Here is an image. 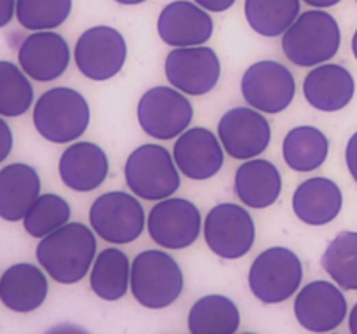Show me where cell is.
<instances>
[{
  "instance_id": "cell-1",
  "label": "cell",
  "mask_w": 357,
  "mask_h": 334,
  "mask_svg": "<svg viewBox=\"0 0 357 334\" xmlns=\"http://www.w3.org/2000/svg\"><path fill=\"white\" fill-rule=\"evenodd\" d=\"M96 256V237L82 223H66L37 246V260L59 284L82 280Z\"/></svg>"
},
{
  "instance_id": "cell-2",
  "label": "cell",
  "mask_w": 357,
  "mask_h": 334,
  "mask_svg": "<svg viewBox=\"0 0 357 334\" xmlns=\"http://www.w3.org/2000/svg\"><path fill=\"white\" fill-rule=\"evenodd\" d=\"M342 35L337 19L321 9L307 10L282 37L286 58L298 66H317L333 58L340 49Z\"/></svg>"
},
{
  "instance_id": "cell-3",
  "label": "cell",
  "mask_w": 357,
  "mask_h": 334,
  "mask_svg": "<svg viewBox=\"0 0 357 334\" xmlns=\"http://www.w3.org/2000/svg\"><path fill=\"white\" fill-rule=\"evenodd\" d=\"M183 291V273L164 250H143L131 264V292L145 308L160 310L173 305Z\"/></svg>"
},
{
  "instance_id": "cell-4",
  "label": "cell",
  "mask_w": 357,
  "mask_h": 334,
  "mask_svg": "<svg viewBox=\"0 0 357 334\" xmlns=\"http://www.w3.org/2000/svg\"><path fill=\"white\" fill-rule=\"evenodd\" d=\"M91 111L86 97L70 87H54L38 97L33 124L38 134L52 143L79 139L89 125Z\"/></svg>"
},
{
  "instance_id": "cell-5",
  "label": "cell",
  "mask_w": 357,
  "mask_h": 334,
  "mask_svg": "<svg viewBox=\"0 0 357 334\" xmlns=\"http://www.w3.org/2000/svg\"><path fill=\"white\" fill-rule=\"evenodd\" d=\"M129 190L145 200H162L180 188V173L173 157L160 145H142L124 167Z\"/></svg>"
},
{
  "instance_id": "cell-6",
  "label": "cell",
  "mask_w": 357,
  "mask_h": 334,
  "mask_svg": "<svg viewBox=\"0 0 357 334\" xmlns=\"http://www.w3.org/2000/svg\"><path fill=\"white\" fill-rule=\"evenodd\" d=\"M303 278L300 257L288 247H271L253 261L250 289L267 305L282 303L296 292Z\"/></svg>"
},
{
  "instance_id": "cell-7",
  "label": "cell",
  "mask_w": 357,
  "mask_h": 334,
  "mask_svg": "<svg viewBox=\"0 0 357 334\" xmlns=\"http://www.w3.org/2000/svg\"><path fill=\"white\" fill-rule=\"evenodd\" d=\"M89 221L98 237L112 244H129L145 228V212L138 198L126 191H108L91 205Z\"/></svg>"
},
{
  "instance_id": "cell-8",
  "label": "cell",
  "mask_w": 357,
  "mask_h": 334,
  "mask_svg": "<svg viewBox=\"0 0 357 334\" xmlns=\"http://www.w3.org/2000/svg\"><path fill=\"white\" fill-rule=\"evenodd\" d=\"M183 94L166 86L146 90L138 103V122L143 131L155 139H173L185 132L194 108Z\"/></svg>"
},
{
  "instance_id": "cell-9",
  "label": "cell",
  "mask_w": 357,
  "mask_h": 334,
  "mask_svg": "<svg viewBox=\"0 0 357 334\" xmlns=\"http://www.w3.org/2000/svg\"><path fill=\"white\" fill-rule=\"evenodd\" d=\"M255 221L241 205L225 202L209 211L204 223V237L209 249L225 260L246 256L255 244Z\"/></svg>"
},
{
  "instance_id": "cell-10",
  "label": "cell",
  "mask_w": 357,
  "mask_h": 334,
  "mask_svg": "<svg viewBox=\"0 0 357 334\" xmlns=\"http://www.w3.org/2000/svg\"><path fill=\"white\" fill-rule=\"evenodd\" d=\"M241 90L248 104L265 113H281L296 93L293 73L278 61H258L244 72Z\"/></svg>"
},
{
  "instance_id": "cell-11",
  "label": "cell",
  "mask_w": 357,
  "mask_h": 334,
  "mask_svg": "<svg viewBox=\"0 0 357 334\" xmlns=\"http://www.w3.org/2000/svg\"><path fill=\"white\" fill-rule=\"evenodd\" d=\"M75 63L84 77L108 80L117 75L128 58V45L119 30L93 26L84 31L75 44Z\"/></svg>"
},
{
  "instance_id": "cell-12",
  "label": "cell",
  "mask_w": 357,
  "mask_h": 334,
  "mask_svg": "<svg viewBox=\"0 0 357 334\" xmlns=\"http://www.w3.org/2000/svg\"><path fill=\"white\" fill-rule=\"evenodd\" d=\"M222 73L216 52L209 47H176L166 58V77L178 90L202 96L215 89Z\"/></svg>"
},
{
  "instance_id": "cell-13",
  "label": "cell",
  "mask_w": 357,
  "mask_h": 334,
  "mask_svg": "<svg viewBox=\"0 0 357 334\" xmlns=\"http://www.w3.org/2000/svg\"><path fill=\"white\" fill-rule=\"evenodd\" d=\"M146 225L155 244L166 249H185L197 240L201 212L187 198H166L153 205Z\"/></svg>"
},
{
  "instance_id": "cell-14",
  "label": "cell",
  "mask_w": 357,
  "mask_h": 334,
  "mask_svg": "<svg viewBox=\"0 0 357 334\" xmlns=\"http://www.w3.org/2000/svg\"><path fill=\"white\" fill-rule=\"evenodd\" d=\"M218 136L232 159L250 160L268 148L272 132L271 124L260 110H253V106H237L222 117Z\"/></svg>"
},
{
  "instance_id": "cell-15",
  "label": "cell",
  "mask_w": 357,
  "mask_h": 334,
  "mask_svg": "<svg viewBox=\"0 0 357 334\" xmlns=\"http://www.w3.org/2000/svg\"><path fill=\"white\" fill-rule=\"evenodd\" d=\"M295 315L300 326L307 331L330 333L345 320L347 299L331 282L314 280L296 296Z\"/></svg>"
},
{
  "instance_id": "cell-16",
  "label": "cell",
  "mask_w": 357,
  "mask_h": 334,
  "mask_svg": "<svg viewBox=\"0 0 357 334\" xmlns=\"http://www.w3.org/2000/svg\"><path fill=\"white\" fill-rule=\"evenodd\" d=\"M17 61L28 77L38 82H51L68 68L70 47L59 33L42 30L24 38L17 51Z\"/></svg>"
},
{
  "instance_id": "cell-17",
  "label": "cell",
  "mask_w": 357,
  "mask_h": 334,
  "mask_svg": "<svg viewBox=\"0 0 357 334\" xmlns=\"http://www.w3.org/2000/svg\"><path fill=\"white\" fill-rule=\"evenodd\" d=\"M211 16L199 3L176 0L166 6L157 21V31L167 45L194 47L208 42L213 35Z\"/></svg>"
},
{
  "instance_id": "cell-18",
  "label": "cell",
  "mask_w": 357,
  "mask_h": 334,
  "mask_svg": "<svg viewBox=\"0 0 357 334\" xmlns=\"http://www.w3.org/2000/svg\"><path fill=\"white\" fill-rule=\"evenodd\" d=\"M174 162L181 174L195 181L209 180L223 167V148L209 129L194 127L181 132L174 143Z\"/></svg>"
},
{
  "instance_id": "cell-19",
  "label": "cell",
  "mask_w": 357,
  "mask_h": 334,
  "mask_svg": "<svg viewBox=\"0 0 357 334\" xmlns=\"http://www.w3.org/2000/svg\"><path fill=\"white\" fill-rule=\"evenodd\" d=\"M356 93L352 73L342 65L328 63L310 70L303 80V94L310 106L319 111H338L347 106Z\"/></svg>"
},
{
  "instance_id": "cell-20",
  "label": "cell",
  "mask_w": 357,
  "mask_h": 334,
  "mask_svg": "<svg viewBox=\"0 0 357 334\" xmlns=\"http://www.w3.org/2000/svg\"><path fill=\"white\" fill-rule=\"evenodd\" d=\"M108 174V157L98 145L89 141L73 143L59 159L61 181L75 191H93Z\"/></svg>"
},
{
  "instance_id": "cell-21",
  "label": "cell",
  "mask_w": 357,
  "mask_h": 334,
  "mask_svg": "<svg viewBox=\"0 0 357 334\" xmlns=\"http://www.w3.org/2000/svg\"><path fill=\"white\" fill-rule=\"evenodd\" d=\"M291 204L300 221L310 226H323L340 214L344 197L333 180L317 176L303 181L296 188Z\"/></svg>"
},
{
  "instance_id": "cell-22",
  "label": "cell",
  "mask_w": 357,
  "mask_h": 334,
  "mask_svg": "<svg viewBox=\"0 0 357 334\" xmlns=\"http://www.w3.org/2000/svg\"><path fill=\"white\" fill-rule=\"evenodd\" d=\"M47 278L30 263H17L7 268L0 280V299L13 312H33L47 298Z\"/></svg>"
},
{
  "instance_id": "cell-23",
  "label": "cell",
  "mask_w": 357,
  "mask_h": 334,
  "mask_svg": "<svg viewBox=\"0 0 357 334\" xmlns=\"http://www.w3.org/2000/svg\"><path fill=\"white\" fill-rule=\"evenodd\" d=\"M40 197V177L26 164H9L0 170V216L6 221L24 219Z\"/></svg>"
},
{
  "instance_id": "cell-24",
  "label": "cell",
  "mask_w": 357,
  "mask_h": 334,
  "mask_svg": "<svg viewBox=\"0 0 357 334\" xmlns=\"http://www.w3.org/2000/svg\"><path fill=\"white\" fill-rule=\"evenodd\" d=\"M236 195L253 209L271 207L282 190V177L278 167L264 159L248 160L237 169Z\"/></svg>"
},
{
  "instance_id": "cell-25",
  "label": "cell",
  "mask_w": 357,
  "mask_h": 334,
  "mask_svg": "<svg viewBox=\"0 0 357 334\" xmlns=\"http://www.w3.org/2000/svg\"><path fill=\"white\" fill-rule=\"evenodd\" d=\"M239 326V308L232 299L222 294L197 299L188 313V329L192 334H234Z\"/></svg>"
},
{
  "instance_id": "cell-26",
  "label": "cell",
  "mask_w": 357,
  "mask_h": 334,
  "mask_svg": "<svg viewBox=\"0 0 357 334\" xmlns=\"http://www.w3.org/2000/svg\"><path fill=\"white\" fill-rule=\"evenodd\" d=\"M330 143L321 129L312 125H300L291 129L282 141V157L293 170L309 173L317 169L326 160Z\"/></svg>"
},
{
  "instance_id": "cell-27",
  "label": "cell",
  "mask_w": 357,
  "mask_h": 334,
  "mask_svg": "<svg viewBox=\"0 0 357 334\" xmlns=\"http://www.w3.org/2000/svg\"><path fill=\"white\" fill-rule=\"evenodd\" d=\"M131 285V264L121 249H105L91 270V289L105 301H117Z\"/></svg>"
},
{
  "instance_id": "cell-28",
  "label": "cell",
  "mask_w": 357,
  "mask_h": 334,
  "mask_svg": "<svg viewBox=\"0 0 357 334\" xmlns=\"http://www.w3.org/2000/svg\"><path fill=\"white\" fill-rule=\"evenodd\" d=\"M250 26L264 37H279L300 16V0H246Z\"/></svg>"
},
{
  "instance_id": "cell-29",
  "label": "cell",
  "mask_w": 357,
  "mask_h": 334,
  "mask_svg": "<svg viewBox=\"0 0 357 334\" xmlns=\"http://www.w3.org/2000/svg\"><path fill=\"white\" fill-rule=\"evenodd\" d=\"M324 271L347 291H357V232H340L321 257Z\"/></svg>"
},
{
  "instance_id": "cell-30",
  "label": "cell",
  "mask_w": 357,
  "mask_h": 334,
  "mask_svg": "<svg viewBox=\"0 0 357 334\" xmlns=\"http://www.w3.org/2000/svg\"><path fill=\"white\" fill-rule=\"evenodd\" d=\"M33 103V87L23 70L10 61H0V113L20 117Z\"/></svg>"
},
{
  "instance_id": "cell-31",
  "label": "cell",
  "mask_w": 357,
  "mask_h": 334,
  "mask_svg": "<svg viewBox=\"0 0 357 334\" xmlns=\"http://www.w3.org/2000/svg\"><path fill=\"white\" fill-rule=\"evenodd\" d=\"M72 209L63 197L54 193H44L33 202L30 211L23 219L24 230L35 239H44L45 235L58 230L70 221Z\"/></svg>"
},
{
  "instance_id": "cell-32",
  "label": "cell",
  "mask_w": 357,
  "mask_h": 334,
  "mask_svg": "<svg viewBox=\"0 0 357 334\" xmlns=\"http://www.w3.org/2000/svg\"><path fill=\"white\" fill-rule=\"evenodd\" d=\"M72 0H16V17L26 30H51L66 21Z\"/></svg>"
},
{
  "instance_id": "cell-33",
  "label": "cell",
  "mask_w": 357,
  "mask_h": 334,
  "mask_svg": "<svg viewBox=\"0 0 357 334\" xmlns=\"http://www.w3.org/2000/svg\"><path fill=\"white\" fill-rule=\"evenodd\" d=\"M345 162H347L349 173L357 181V132L351 136V139L347 143V148H345Z\"/></svg>"
},
{
  "instance_id": "cell-34",
  "label": "cell",
  "mask_w": 357,
  "mask_h": 334,
  "mask_svg": "<svg viewBox=\"0 0 357 334\" xmlns=\"http://www.w3.org/2000/svg\"><path fill=\"white\" fill-rule=\"evenodd\" d=\"M195 3L211 13H223L236 3V0H195Z\"/></svg>"
},
{
  "instance_id": "cell-35",
  "label": "cell",
  "mask_w": 357,
  "mask_h": 334,
  "mask_svg": "<svg viewBox=\"0 0 357 334\" xmlns=\"http://www.w3.org/2000/svg\"><path fill=\"white\" fill-rule=\"evenodd\" d=\"M14 14V0H2L0 3V26H7Z\"/></svg>"
},
{
  "instance_id": "cell-36",
  "label": "cell",
  "mask_w": 357,
  "mask_h": 334,
  "mask_svg": "<svg viewBox=\"0 0 357 334\" xmlns=\"http://www.w3.org/2000/svg\"><path fill=\"white\" fill-rule=\"evenodd\" d=\"M0 125H2V132H3V148H2V153H0V160H6L10 152V145H13V136H10V129L9 125H7V122L2 120L0 122Z\"/></svg>"
},
{
  "instance_id": "cell-37",
  "label": "cell",
  "mask_w": 357,
  "mask_h": 334,
  "mask_svg": "<svg viewBox=\"0 0 357 334\" xmlns=\"http://www.w3.org/2000/svg\"><path fill=\"white\" fill-rule=\"evenodd\" d=\"M303 2H307L309 6H312V7H319V9H323V7L337 6L340 0H303Z\"/></svg>"
},
{
  "instance_id": "cell-38",
  "label": "cell",
  "mask_w": 357,
  "mask_h": 334,
  "mask_svg": "<svg viewBox=\"0 0 357 334\" xmlns=\"http://www.w3.org/2000/svg\"><path fill=\"white\" fill-rule=\"evenodd\" d=\"M349 329L352 334H357V303L354 308L351 310V315H349Z\"/></svg>"
},
{
  "instance_id": "cell-39",
  "label": "cell",
  "mask_w": 357,
  "mask_h": 334,
  "mask_svg": "<svg viewBox=\"0 0 357 334\" xmlns=\"http://www.w3.org/2000/svg\"><path fill=\"white\" fill-rule=\"evenodd\" d=\"M117 3H124V6H136V3H143L145 0H115Z\"/></svg>"
},
{
  "instance_id": "cell-40",
  "label": "cell",
  "mask_w": 357,
  "mask_h": 334,
  "mask_svg": "<svg viewBox=\"0 0 357 334\" xmlns=\"http://www.w3.org/2000/svg\"><path fill=\"white\" fill-rule=\"evenodd\" d=\"M352 52H354V56L357 59V30H356L354 37H352Z\"/></svg>"
}]
</instances>
